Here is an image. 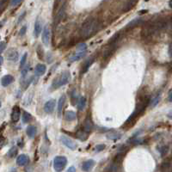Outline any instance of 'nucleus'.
Returning <instances> with one entry per match:
<instances>
[{
  "label": "nucleus",
  "instance_id": "f257e3e1",
  "mask_svg": "<svg viewBox=\"0 0 172 172\" xmlns=\"http://www.w3.org/2000/svg\"><path fill=\"white\" fill-rule=\"evenodd\" d=\"M149 103H150V98L146 94H144L142 96H139V99H138V103L136 104V108H135L134 111L133 112V114L129 116L128 119L126 120L124 126L125 127H131L134 124V122L136 121L138 117L143 112H145L146 107L149 105Z\"/></svg>",
  "mask_w": 172,
  "mask_h": 172
},
{
  "label": "nucleus",
  "instance_id": "f03ea898",
  "mask_svg": "<svg viewBox=\"0 0 172 172\" xmlns=\"http://www.w3.org/2000/svg\"><path fill=\"white\" fill-rule=\"evenodd\" d=\"M100 29V22L94 17L87 18L80 28L79 34L82 39H88L93 36Z\"/></svg>",
  "mask_w": 172,
  "mask_h": 172
},
{
  "label": "nucleus",
  "instance_id": "7ed1b4c3",
  "mask_svg": "<svg viewBox=\"0 0 172 172\" xmlns=\"http://www.w3.org/2000/svg\"><path fill=\"white\" fill-rule=\"evenodd\" d=\"M71 73L69 71H62L60 74H59L53 81V83H52V87L53 89H58L61 86H64L65 85L66 83H68L70 81H71Z\"/></svg>",
  "mask_w": 172,
  "mask_h": 172
},
{
  "label": "nucleus",
  "instance_id": "20e7f679",
  "mask_svg": "<svg viewBox=\"0 0 172 172\" xmlns=\"http://www.w3.org/2000/svg\"><path fill=\"white\" fill-rule=\"evenodd\" d=\"M67 163V159L64 156H57L54 159V169L56 171H61L64 169Z\"/></svg>",
  "mask_w": 172,
  "mask_h": 172
},
{
  "label": "nucleus",
  "instance_id": "39448f33",
  "mask_svg": "<svg viewBox=\"0 0 172 172\" xmlns=\"http://www.w3.org/2000/svg\"><path fill=\"white\" fill-rule=\"evenodd\" d=\"M60 141L62 142V144H64L66 147L70 148L71 150H75L77 147L76 143L68 136H65V135L60 136Z\"/></svg>",
  "mask_w": 172,
  "mask_h": 172
},
{
  "label": "nucleus",
  "instance_id": "423d86ee",
  "mask_svg": "<svg viewBox=\"0 0 172 172\" xmlns=\"http://www.w3.org/2000/svg\"><path fill=\"white\" fill-rule=\"evenodd\" d=\"M41 39H42V42L45 46H48L49 44V40H50V28L48 25H46L44 27V29L42 31V34H41Z\"/></svg>",
  "mask_w": 172,
  "mask_h": 172
},
{
  "label": "nucleus",
  "instance_id": "0eeeda50",
  "mask_svg": "<svg viewBox=\"0 0 172 172\" xmlns=\"http://www.w3.org/2000/svg\"><path fill=\"white\" fill-rule=\"evenodd\" d=\"M117 48V45H108V47L103 53V59L104 60H108L114 53Z\"/></svg>",
  "mask_w": 172,
  "mask_h": 172
},
{
  "label": "nucleus",
  "instance_id": "6e6552de",
  "mask_svg": "<svg viewBox=\"0 0 172 172\" xmlns=\"http://www.w3.org/2000/svg\"><path fill=\"white\" fill-rule=\"evenodd\" d=\"M5 57L8 60L15 62L18 60V52L15 48H11L7 50Z\"/></svg>",
  "mask_w": 172,
  "mask_h": 172
},
{
  "label": "nucleus",
  "instance_id": "1a4fd4ad",
  "mask_svg": "<svg viewBox=\"0 0 172 172\" xmlns=\"http://www.w3.org/2000/svg\"><path fill=\"white\" fill-rule=\"evenodd\" d=\"M144 22V20L142 18H135L134 20H132L131 22H129L126 26V30H131L140 25H141Z\"/></svg>",
  "mask_w": 172,
  "mask_h": 172
},
{
  "label": "nucleus",
  "instance_id": "9d476101",
  "mask_svg": "<svg viewBox=\"0 0 172 172\" xmlns=\"http://www.w3.org/2000/svg\"><path fill=\"white\" fill-rule=\"evenodd\" d=\"M65 14V6L62 5V7L60 8L58 13H56V16H55V19H54V25L55 26H57L61 22Z\"/></svg>",
  "mask_w": 172,
  "mask_h": 172
},
{
  "label": "nucleus",
  "instance_id": "9b49d317",
  "mask_svg": "<svg viewBox=\"0 0 172 172\" xmlns=\"http://www.w3.org/2000/svg\"><path fill=\"white\" fill-rule=\"evenodd\" d=\"M55 105H56V101L54 99H51L48 101L44 105V111L47 114H52L54 112Z\"/></svg>",
  "mask_w": 172,
  "mask_h": 172
},
{
  "label": "nucleus",
  "instance_id": "f8f14e48",
  "mask_svg": "<svg viewBox=\"0 0 172 172\" xmlns=\"http://www.w3.org/2000/svg\"><path fill=\"white\" fill-rule=\"evenodd\" d=\"M92 127H93L92 121H91L90 117H87L85 119V120L83 121V126H82V130H83L85 133L89 134L92 130Z\"/></svg>",
  "mask_w": 172,
  "mask_h": 172
},
{
  "label": "nucleus",
  "instance_id": "ddd939ff",
  "mask_svg": "<svg viewBox=\"0 0 172 172\" xmlns=\"http://www.w3.org/2000/svg\"><path fill=\"white\" fill-rule=\"evenodd\" d=\"M47 71V66L44 64H38L34 68V74L36 77H41L45 74Z\"/></svg>",
  "mask_w": 172,
  "mask_h": 172
},
{
  "label": "nucleus",
  "instance_id": "4468645a",
  "mask_svg": "<svg viewBox=\"0 0 172 172\" xmlns=\"http://www.w3.org/2000/svg\"><path fill=\"white\" fill-rule=\"evenodd\" d=\"M95 164H96V163H95L94 160L89 159L87 161L83 162V163L82 165V169L83 171H85V172H90L93 169V167L95 166Z\"/></svg>",
  "mask_w": 172,
  "mask_h": 172
},
{
  "label": "nucleus",
  "instance_id": "2eb2a0df",
  "mask_svg": "<svg viewBox=\"0 0 172 172\" xmlns=\"http://www.w3.org/2000/svg\"><path fill=\"white\" fill-rule=\"evenodd\" d=\"M42 30V23L40 21V19H37L34 22V35L35 38H38Z\"/></svg>",
  "mask_w": 172,
  "mask_h": 172
},
{
  "label": "nucleus",
  "instance_id": "dca6fc26",
  "mask_svg": "<svg viewBox=\"0 0 172 172\" xmlns=\"http://www.w3.org/2000/svg\"><path fill=\"white\" fill-rule=\"evenodd\" d=\"M29 162V158L25 154H21L17 158V164L19 166H24Z\"/></svg>",
  "mask_w": 172,
  "mask_h": 172
},
{
  "label": "nucleus",
  "instance_id": "f3484780",
  "mask_svg": "<svg viewBox=\"0 0 172 172\" xmlns=\"http://www.w3.org/2000/svg\"><path fill=\"white\" fill-rule=\"evenodd\" d=\"M20 114H21V110H20V108L17 107V106H15L13 108V110H12V113H11V120L13 122H17L20 119Z\"/></svg>",
  "mask_w": 172,
  "mask_h": 172
},
{
  "label": "nucleus",
  "instance_id": "a211bd4d",
  "mask_svg": "<svg viewBox=\"0 0 172 172\" xmlns=\"http://www.w3.org/2000/svg\"><path fill=\"white\" fill-rule=\"evenodd\" d=\"M137 4V1H127V2H125L123 4V6H122V11L123 12H127L130 10H132L134 5Z\"/></svg>",
  "mask_w": 172,
  "mask_h": 172
},
{
  "label": "nucleus",
  "instance_id": "6ab92c4d",
  "mask_svg": "<svg viewBox=\"0 0 172 172\" xmlns=\"http://www.w3.org/2000/svg\"><path fill=\"white\" fill-rule=\"evenodd\" d=\"M65 100H66L65 95H62L59 100V103H58V115H59V117L61 116V112H62L64 105L65 103Z\"/></svg>",
  "mask_w": 172,
  "mask_h": 172
},
{
  "label": "nucleus",
  "instance_id": "aec40b11",
  "mask_svg": "<svg viewBox=\"0 0 172 172\" xmlns=\"http://www.w3.org/2000/svg\"><path fill=\"white\" fill-rule=\"evenodd\" d=\"M14 81V77L11 75H5L2 77L1 79V83L4 87H6V86L10 85L12 82Z\"/></svg>",
  "mask_w": 172,
  "mask_h": 172
},
{
  "label": "nucleus",
  "instance_id": "412c9836",
  "mask_svg": "<svg viewBox=\"0 0 172 172\" xmlns=\"http://www.w3.org/2000/svg\"><path fill=\"white\" fill-rule=\"evenodd\" d=\"M107 139L108 140H118L121 138L122 134L119 132H116V131H112V132H109L107 134Z\"/></svg>",
  "mask_w": 172,
  "mask_h": 172
},
{
  "label": "nucleus",
  "instance_id": "4be33fe9",
  "mask_svg": "<svg viewBox=\"0 0 172 172\" xmlns=\"http://www.w3.org/2000/svg\"><path fill=\"white\" fill-rule=\"evenodd\" d=\"M36 133H37V129H36V127L34 126H28L27 127L26 134H27V135H28V138L33 139L35 136Z\"/></svg>",
  "mask_w": 172,
  "mask_h": 172
},
{
  "label": "nucleus",
  "instance_id": "5701e85b",
  "mask_svg": "<svg viewBox=\"0 0 172 172\" xmlns=\"http://www.w3.org/2000/svg\"><path fill=\"white\" fill-rule=\"evenodd\" d=\"M120 37V32L114 34L110 38V40H108V45H117V42L119 41Z\"/></svg>",
  "mask_w": 172,
  "mask_h": 172
},
{
  "label": "nucleus",
  "instance_id": "b1692460",
  "mask_svg": "<svg viewBox=\"0 0 172 172\" xmlns=\"http://www.w3.org/2000/svg\"><path fill=\"white\" fill-rule=\"evenodd\" d=\"M94 60H95L94 58H91V59H89L88 60L85 61V63H84V65H83V70H82V72H83V73H85L86 71L89 70V68L91 67V65L93 64Z\"/></svg>",
  "mask_w": 172,
  "mask_h": 172
},
{
  "label": "nucleus",
  "instance_id": "393cba45",
  "mask_svg": "<svg viewBox=\"0 0 172 172\" xmlns=\"http://www.w3.org/2000/svg\"><path fill=\"white\" fill-rule=\"evenodd\" d=\"M76 135H77V137L80 140H82V141L86 140H87V138H88V134L85 133L83 130H82V129H80V130H78V131L77 132Z\"/></svg>",
  "mask_w": 172,
  "mask_h": 172
},
{
  "label": "nucleus",
  "instance_id": "a878e982",
  "mask_svg": "<svg viewBox=\"0 0 172 172\" xmlns=\"http://www.w3.org/2000/svg\"><path fill=\"white\" fill-rule=\"evenodd\" d=\"M85 54H86V52H83V53H77L76 52V54H74L71 57H70V61L71 62H75V61L82 59L85 55Z\"/></svg>",
  "mask_w": 172,
  "mask_h": 172
},
{
  "label": "nucleus",
  "instance_id": "bb28decb",
  "mask_svg": "<svg viewBox=\"0 0 172 172\" xmlns=\"http://www.w3.org/2000/svg\"><path fill=\"white\" fill-rule=\"evenodd\" d=\"M76 114L73 111H66L65 113V119L68 121H72L76 119Z\"/></svg>",
  "mask_w": 172,
  "mask_h": 172
},
{
  "label": "nucleus",
  "instance_id": "cd10ccee",
  "mask_svg": "<svg viewBox=\"0 0 172 172\" xmlns=\"http://www.w3.org/2000/svg\"><path fill=\"white\" fill-rule=\"evenodd\" d=\"M85 105H86V98H85L84 97H80V99H79V101H78V104H77V108H78V110H80V111L83 110Z\"/></svg>",
  "mask_w": 172,
  "mask_h": 172
},
{
  "label": "nucleus",
  "instance_id": "c85d7f7f",
  "mask_svg": "<svg viewBox=\"0 0 172 172\" xmlns=\"http://www.w3.org/2000/svg\"><path fill=\"white\" fill-rule=\"evenodd\" d=\"M86 49H87V45H86L85 43H83V42L79 43V44L77 46V53L86 52Z\"/></svg>",
  "mask_w": 172,
  "mask_h": 172
},
{
  "label": "nucleus",
  "instance_id": "c756f323",
  "mask_svg": "<svg viewBox=\"0 0 172 172\" xmlns=\"http://www.w3.org/2000/svg\"><path fill=\"white\" fill-rule=\"evenodd\" d=\"M17 152H18L17 147V146H13V147H11V148L9 150L7 155H8V157H14L17 156Z\"/></svg>",
  "mask_w": 172,
  "mask_h": 172
},
{
  "label": "nucleus",
  "instance_id": "7c9ffc66",
  "mask_svg": "<svg viewBox=\"0 0 172 172\" xmlns=\"http://www.w3.org/2000/svg\"><path fill=\"white\" fill-rule=\"evenodd\" d=\"M31 120H32L31 114H30L29 113L24 111V112H23V114H22V121H23L24 123H28V122H29Z\"/></svg>",
  "mask_w": 172,
  "mask_h": 172
},
{
  "label": "nucleus",
  "instance_id": "2f4dec72",
  "mask_svg": "<svg viewBox=\"0 0 172 172\" xmlns=\"http://www.w3.org/2000/svg\"><path fill=\"white\" fill-rule=\"evenodd\" d=\"M36 51H37L38 58H39L40 60H43V56H44V52H43V48H42V47H41L40 45H39V46L37 47Z\"/></svg>",
  "mask_w": 172,
  "mask_h": 172
},
{
  "label": "nucleus",
  "instance_id": "473e14b6",
  "mask_svg": "<svg viewBox=\"0 0 172 172\" xmlns=\"http://www.w3.org/2000/svg\"><path fill=\"white\" fill-rule=\"evenodd\" d=\"M169 151V147L167 146H163L162 147L159 148V152H160V155L162 157H164Z\"/></svg>",
  "mask_w": 172,
  "mask_h": 172
},
{
  "label": "nucleus",
  "instance_id": "72a5a7b5",
  "mask_svg": "<svg viewBox=\"0 0 172 172\" xmlns=\"http://www.w3.org/2000/svg\"><path fill=\"white\" fill-rule=\"evenodd\" d=\"M27 57H28V54L27 53H25L23 55H22V59H21V61H20V68L22 69L23 66H24V65L26 64V61H27Z\"/></svg>",
  "mask_w": 172,
  "mask_h": 172
},
{
  "label": "nucleus",
  "instance_id": "f704fd0d",
  "mask_svg": "<svg viewBox=\"0 0 172 172\" xmlns=\"http://www.w3.org/2000/svg\"><path fill=\"white\" fill-rule=\"evenodd\" d=\"M169 167H170V163L169 162H164L162 163L161 169H162V171H166L167 169H169Z\"/></svg>",
  "mask_w": 172,
  "mask_h": 172
},
{
  "label": "nucleus",
  "instance_id": "c9c22d12",
  "mask_svg": "<svg viewBox=\"0 0 172 172\" xmlns=\"http://www.w3.org/2000/svg\"><path fill=\"white\" fill-rule=\"evenodd\" d=\"M21 3H22V1H17V0H13V1H11L10 2V6H11V7H17V5H21Z\"/></svg>",
  "mask_w": 172,
  "mask_h": 172
},
{
  "label": "nucleus",
  "instance_id": "e433bc0d",
  "mask_svg": "<svg viewBox=\"0 0 172 172\" xmlns=\"http://www.w3.org/2000/svg\"><path fill=\"white\" fill-rule=\"evenodd\" d=\"M6 47H7V43L5 41H1V43H0V52H1V54L5 51Z\"/></svg>",
  "mask_w": 172,
  "mask_h": 172
},
{
  "label": "nucleus",
  "instance_id": "4c0bfd02",
  "mask_svg": "<svg viewBox=\"0 0 172 172\" xmlns=\"http://www.w3.org/2000/svg\"><path fill=\"white\" fill-rule=\"evenodd\" d=\"M28 71H29V65H27V66L22 71V78H24V77H25V76L28 74Z\"/></svg>",
  "mask_w": 172,
  "mask_h": 172
},
{
  "label": "nucleus",
  "instance_id": "58836bf2",
  "mask_svg": "<svg viewBox=\"0 0 172 172\" xmlns=\"http://www.w3.org/2000/svg\"><path fill=\"white\" fill-rule=\"evenodd\" d=\"M104 148H105V146H104V145H97V146H96L95 150H96V151L99 152V151H103Z\"/></svg>",
  "mask_w": 172,
  "mask_h": 172
},
{
  "label": "nucleus",
  "instance_id": "ea45409f",
  "mask_svg": "<svg viewBox=\"0 0 172 172\" xmlns=\"http://www.w3.org/2000/svg\"><path fill=\"white\" fill-rule=\"evenodd\" d=\"M6 5H7V2H6V1H3V0H1V1H0V11L3 12L4 8L5 7Z\"/></svg>",
  "mask_w": 172,
  "mask_h": 172
},
{
  "label": "nucleus",
  "instance_id": "a19ab883",
  "mask_svg": "<svg viewBox=\"0 0 172 172\" xmlns=\"http://www.w3.org/2000/svg\"><path fill=\"white\" fill-rule=\"evenodd\" d=\"M159 100H160V96H158L157 97H156V98H155V99H154V100L151 102V107H152V108H153V107H155V106H156V105L158 103Z\"/></svg>",
  "mask_w": 172,
  "mask_h": 172
},
{
  "label": "nucleus",
  "instance_id": "79ce46f5",
  "mask_svg": "<svg viewBox=\"0 0 172 172\" xmlns=\"http://www.w3.org/2000/svg\"><path fill=\"white\" fill-rule=\"evenodd\" d=\"M26 31H27V27H26V26H23V27H22V28L20 29L19 34H20L21 36H22V35H24V34H26Z\"/></svg>",
  "mask_w": 172,
  "mask_h": 172
},
{
  "label": "nucleus",
  "instance_id": "37998d69",
  "mask_svg": "<svg viewBox=\"0 0 172 172\" xmlns=\"http://www.w3.org/2000/svg\"><path fill=\"white\" fill-rule=\"evenodd\" d=\"M168 53H169V55L170 57H172V42L169 44V50H168Z\"/></svg>",
  "mask_w": 172,
  "mask_h": 172
},
{
  "label": "nucleus",
  "instance_id": "c03bdc74",
  "mask_svg": "<svg viewBox=\"0 0 172 172\" xmlns=\"http://www.w3.org/2000/svg\"><path fill=\"white\" fill-rule=\"evenodd\" d=\"M67 172H76V169H75V167H73V166L70 167V168L68 169Z\"/></svg>",
  "mask_w": 172,
  "mask_h": 172
},
{
  "label": "nucleus",
  "instance_id": "a18cd8bd",
  "mask_svg": "<svg viewBox=\"0 0 172 172\" xmlns=\"http://www.w3.org/2000/svg\"><path fill=\"white\" fill-rule=\"evenodd\" d=\"M169 102H172V92L169 95Z\"/></svg>",
  "mask_w": 172,
  "mask_h": 172
},
{
  "label": "nucleus",
  "instance_id": "49530a36",
  "mask_svg": "<svg viewBox=\"0 0 172 172\" xmlns=\"http://www.w3.org/2000/svg\"><path fill=\"white\" fill-rule=\"evenodd\" d=\"M0 59H1V61H0V65H3V62H4V58L1 56V58H0Z\"/></svg>",
  "mask_w": 172,
  "mask_h": 172
},
{
  "label": "nucleus",
  "instance_id": "de8ad7c7",
  "mask_svg": "<svg viewBox=\"0 0 172 172\" xmlns=\"http://www.w3.org/2000/svg\"><path fill=\"white\" fill-rule=\"evenodd\" d=\"M169 5L170 8H172V1H169Z\"/></svg>",
  "mask_w": 172,
  "mask_h": 172
},
{
  "label": "nucleus",
  "instance_id": "09e8293b",
  "mask_svg": "<svg viewBox=\"0 0 172 172\" xmlns=\"http://www.w3.org/2000/svg\"><path fill=\"white\" fill-rule=\"evenodd\" d=\"M171 153H172V149H171Z\"/></svg>",
  "mask_w": 172,
  "mask_h": 172
}]
</instances>
